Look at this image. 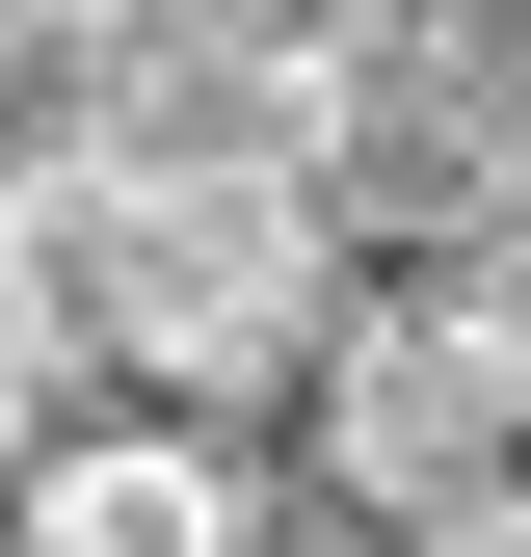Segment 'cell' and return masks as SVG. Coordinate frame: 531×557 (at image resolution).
Returning a JSON list of instances; mask_svg holds the SVG:
<instances>
[{"label": "cell", "instance_id": "cell-5", "mask_svg": "<svg viewBox=\"0 0 531 557\" xmlns=\"http://www.w3.org/2000/svg\"><path fill=\"white\" fill-rule=\"evenodd\" d=\"M133 81H160V0H0V186H27V160H107Z\"/></svg>", "mask_w": 531, "mask_h": 557}, {"label": "cell", "instance_id": "cell-8", "mask_svg": "<svg viewBox=\"0 0 531 557\" xmlns=\"http://www.w3.org/2000/svg\"><path fill=\"white\" fill-rule=\"evenodd\" d=\"M27 425H53V345H27V319H0V478H27Z\"/></svg>", "mask_w": 531, "mask_h": 557}, {"label": "cell", "instance_id": "cell-7", "mask_svg": "<svg viewBox=\"0 0 531 557\" xmlns=\"http://www.w3.org/2000/svg\"><path fill=\"white\" fill-rule=\"evenodd\" d=\"M398 557H531V478H479V505H425Z\"/></svg>", "mask_w": 531, "mask_h": 557}, {"label": "cell", "instance_id": "cell-4", "mask_svg": "<svg viewBox=\"0 0 531 557\" xmlns=\"http://www.w3.org/2000/svg\"><path fill=\"white\" fill-rule=\"evenodd\" d=\"M0 557H266V478L186 398H53L27 478H0Z\"/></svg>", "mask_w": 531, "mask_h": 557}, {"label": "cell", "instance_id": "cell-2", "mask_svg": "<svg viewBox=\"0 0 531 557\" xmlns=\"http://www.w3.org/2000/svg\"><path fill=\"white\" fill-rule=\"evenodd\" d=\"M293 398H319V478H346V505H479V478H531V398L479 372V319L425 293V265H346V293H319V345H293Z\"/></svg>", "mask_w": 531, "mask_h": 557}, {"label": "cell", "instance_id": "cell-3", "mask_svg": "<svg viewBox=\"0 0 531 557\" xmlns=\"http://www.w3.org/2000/svg\"><path fill=\"white\" fill-rule=\"evenodd\" d=\"M505 186H531V107H505L452 27H425V53H346V81L293 107V213H319V265H452Z\"/></svg>", "mask_w": 531, "mask_h": 557}, {"label": "cell", "instance_id": "cell-6", "mask_svg": "<svg viewBox=\"0 0 531 557\" xmlns=\"http://www.w3.org/2000/svg\"><path fill=\"white\" fill-rule=\"evenodd\" d=\"M425 293H452V319H479V372L531 398V186H505V213H479V239H452V265H425Z\"/></svg>", "mask_w": 531, "mask_h": 557}, {"label": "cell", "instance_id": "cell-1", "mask_svg": "<svg viewBox=\"0 0 531 557\" xmlns=\"http://www.w3.org/2000/svg\"><path fill=\"white\" fill-rule=\"evenodd\" d=\"M319 293H346V265H319L293 160H239V133H107V160L0 186V319L53 345V398H186V425H239V398H293Z\"/></svg>", "mask_w": 531, "mask_h": 557}]
</instances>
